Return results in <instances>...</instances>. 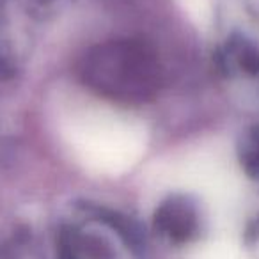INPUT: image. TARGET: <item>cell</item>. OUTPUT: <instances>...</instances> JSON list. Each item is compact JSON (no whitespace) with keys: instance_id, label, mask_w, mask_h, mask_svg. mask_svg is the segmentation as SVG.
<instances>
[{"instance_id":"obj_1","label":"cell","mask_w":259,"mask_h":259,"mask_svg":"<svg viewBox=\"0 0 259 259\" xmlns=\"http://www.w3.org/2000/svg\"><path fill=\"white\" fill-rule=\"evenodd\" d=\"M206 259H238L234 254H231V252H215V254L208 255Z\"/></svg>"}]
</instances>
